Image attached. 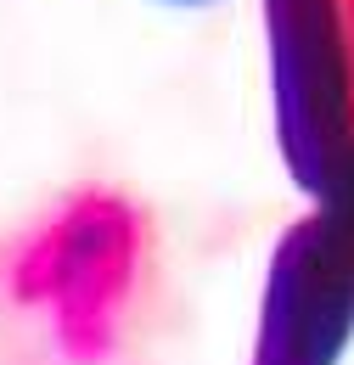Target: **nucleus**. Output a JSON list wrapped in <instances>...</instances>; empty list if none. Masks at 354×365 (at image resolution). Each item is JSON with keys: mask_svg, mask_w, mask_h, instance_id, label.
Instances as JSON below:
<instances>
[{"mask_svg": "<svg viewBox=\"0 0 354 365\" xmlns=\"http://www.w3.org/2000/svg\"><path fill=\"white\" fill-rule=\"evenodd\" d=\"M175 6H208V0H175Z\"/></svg>", "mask_w": 354, "mask_h": 365, "instance_id": "3", "label": "nucleus"}, {"mask_svg": "<svg viewBox=\"0 0 354 365\" xmlns=\"http://www.w3.org/2000/svg\"><path fill=\"white\" fill-rule=\"evenodd\" d=\"M354 337V220L320 202L270 259L253 365H338Z\"/></svg>", "mask_w": 354, "mask_h": 365, "instance_id": "2", "label": "nucleus"}, {"mask_svg": "<svg viewBox=\"0 0 354 365\" xmlns=\"http://www.w3.org/2000/svg\"><path fill=\"white\" fill-rule=\"evenodd\" d=\"M275 124L293 180L338 202L354 163V11L349 0H265Z\"/></svg>", "mask_w": 354, "mask_h": 365, "instance_id": "1", "label": "nucleus"}]
</instances>
